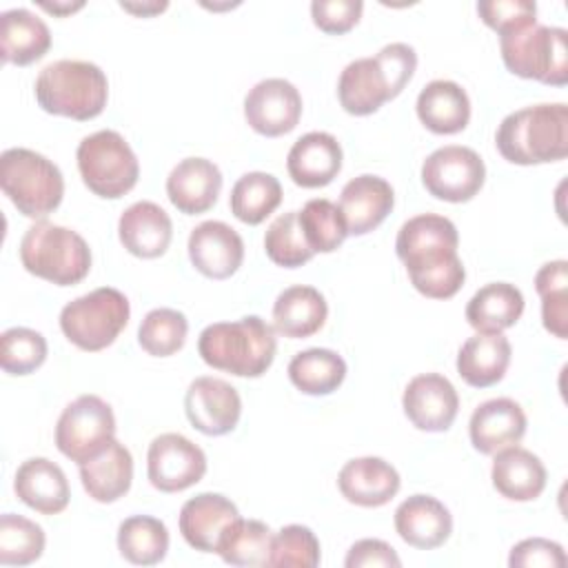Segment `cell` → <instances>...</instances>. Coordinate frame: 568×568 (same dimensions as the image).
Listing matches in <instances>:
<instances>
[{
    "label": "cell",
    "mask_w": 568,
    "mask_h": 568,
    "mask_svg": "<svg viewBox=\"0 0 568 568\" xmlns=\"http://www.w3.org/2000/svg\"><path fill=\"white\" fill-rule=\"evenodd\" d=\"M275 328L257 315L209 324L197 339V353L204 364L235 377L264 375L275 359Z\"/></svg>",
    "instance_id": "3957f363"
},
{
    "label": "cell",
    "mask_w": 568,
    "mask_h": 568,
    "mask_svg": "<svg viewBox=\"0 0 568 568\" xmlns=\"http://www.w3.org/2000/svg\"><path fill=\"white\" fill-rule=\"evenodd\" d=\"M118 235L131 255L153 260L166 253L173 237V224L162 206L140 200L120 215Z\"/></svg>",
    "instance_id": "cb8c5ba5"
},
{
    "label": "cell",
    "mask_w": 568,
    "mask_h": 568,
    "mask_svg": "<svg viewBox=\"0 0 568 568\" xmlns=\"http://www.w3.org/2000/svg\"><path fill=\"white\" fill-rule=\"evenodd\" d=\"M504 160L521 166L557 162L568 155V106L535 104L508 113L495 133Z\"/></svg>",
    "instance_id": "7a4b0ae2"
},
{
    "label": "cell",
    "mask_w": 568,
    "mask_h": 568,
    "mask_svg": "<svg viewBox=\"0 0 568 568\" xmlns=\"http://www.w3.org/2000/svg\"><path fill=\"white\" fill-rule=\"evenodd\" d=\"M264 251L273 264L284 268H297L315 255L302 233L297 211L282 213L271 222L264 233Z\"/></svg>",
    "instance_id": "b9f144b4"
},
{
    "label": "cell",
    "mask_w": 568,
    "mask_h": 568,
    "mask_svg": "<svg viewBox=\"0 0 568 568\" xmlns=\"http://www.w3.org/2000/svg\"><path fill=\"white\" fill-rule=\"evenodd\" d=\"M510 568H561L566 566V552L557 541L544 539V537H530L513 546L508 557Z\"/></svg>",
    "instance_id": "c3c4849f"
},
{
    "label": "cell",
    "mask_w": 568,
    "mask_h": 568,
    "mask_svg": "<svg viewBox=\"0 0 568 568\" xmlns=\"http://www.w3.org/2000/svg\"><path fill=\"white\" fill-rule=\"evenodd\" d=\"M490 479L501 497L532 501L546 488V468L537 455L515 444L495 453Z\"/></svg>",
    "instance_id": "484cf974"
},
{
    "label": "cell",
    "mask_w": 568,
    "mask_h": 568,
    "mask_svg": "<svg viewBox=\"0 0 568 568\" xmlns=\"http://www.w3.org/2000/svg\"><path fill=\"white\" fill-rule=\"evenodd\" d=\"M286 169L291 180L304 189L331 184L342 169V146L326 131H311L295 140L288 151Z\"/></svg>",
    "instance_id": "44dd1931"
},
{
    "label": "cell",
    "mask_w": 568,
    "mask_h": 568,
    "mask_svg": "<svg viewBox=\"0 0 568 568\" xmlns=\"http://www.w3.org/2000/svg\"><path fill=\"white\" fill-rule=\"evenodd\" d=\"M282 202V184L275 175L264 171L244 173L231 189V213L244 224L264 222Z\"/></svg>",
    "instance_id": "8d00e7d4"
},
{
    "label": "cell",
    "mask_w": 568,
    "mask_h": 568,
    "mask_svg": "<svg viewBox=\"0 0 568 568\" xmlns=\"http://www.w3.org/2000/svg\"><path fill=\"white\" fill-rule=\"evenodd\" d=\"M75 158L84 186L100 197L118 200L138 182V158L129 142L113 129H102L82 138Z\"/></svg>",
    "instance_id": "9c48e42d"
},
{
    "label": "cell",
    "mask_w": 568,
    "mask_h": 568,
    "mask_svg": "<svg viewBox=\"0 0 568 568\" xmlns=\"http://www.w3.org/2000/svg\"><path fill=\"white\" fill-rule=\"evenodd\" d=\"M13 490L22 504L42 515H58L69 506V481L64 470L47 459L31 457L16 470Z\"/></svg>",
    "instance_id": "d4e9b609"
},
{
    "label": "cell",
    "mask_w": 568,
    "mask_h": 568,
    "mask_svg": "<svg viewBox=\"0 0 568 568\" xmlns=\"http://www.w3.org/2000/svg\"><path fill=\"white\" fill-rule=\"evenodd\" d=\"M120 7L129 13H135V16H155L160 11H164L169 7V2H142V4H133V2H120Z\"/></svg>",
    "instance_id": "f907efd6"
},
{
    "label": "cell",
    "mask_w": 568,
    "mask_h": 568,
    "mask_svg": "<svg viewBox=\"0 0 568 568\" xmlns=\"http://www.w3.org/2000/svg\"><path fill=\"white\" fill-rule=\"evenodd\" d=\"M486 180V166L477 151L459 144H448L433 151L422 164L424 189L444 202L473 200Z\"/></svg>",
    "instance_id": "8fae6325"
},
{
    "label": "cell",
    "mask_w": 568,
    "mask_h": 568,
    "mask_svg": "<svg viewBox=\"0 0 568 568\" xmlns=\"http://www.w3.org/2000/svg\"><path fill=\"white\" fill-rule=\"evenodd\" d=\"M184 410L193 428L220 437L231 433L242 415L240 393L220 377H195L184 395Z\"/></svg>",
    "instance_id": "5bb4252c"
},
{
    "label": "cell",
    "mask_w": 568,
    "mask_h": 568,
    "mask_svg": "<svg viewBox=\"0 0 568 568\" xmlns=\"http://www.w3.org/2000/svg\"><path fill=\"white\" fill-rule=\"evenodd\" d=\"M346 568H399L402 559L382 539H359L348 548Z\"/></svg>",
    "instance_id": "681fc988"
},
{
    "label": "cell",
    "mask_w": 568,
    "mask_h": 568,
    "mask_svg": "<svg viewBox=\"0 0 568 568\" xmlns=\"http://www.w3.org/2000/svg\"><path fill=\"white\" fill-rule=\"evenodd\" d=\"M393 186L379 175H357L348 180L339 193V211L348 235H366L375 231L393 211Z\"/></svg>",
    "instance_id": "ac0fdd59"
},
{
    "label": "cell",
    "mask_w": 568,
    "mask_h": 568,
    "mask_svg": "<svg viewBox=\"0 0 568 568\" xmlns=\"http://www.w3.org/2000/svg\"><path fill=\"white\" fill-rule=\"evenodd\" d=\"M477 13L497 33L537 22V4L530 0H481L477 2Z\"/></svg>",
    "instance_id": "f6af8a7d"
},
{
    "label": "cell",
    "mask_w": 568,
    "mask_h": 568,
    "mask_svg": "<svg viewBox=\"0 0 568 568\" xmlns=\"http://www.w3.org/2000/svg\"><path fill=\"white\" fill-rule=\"evenodd\" d=\"M42 528L13 513L0 517V564L2 566H27L42 557L44 550Z\"/></svg>",
    "instance_id": "60d3db41"
},
{
    "label": "cell",
    "mask_w": 568,
    "mask_h": 568,
    "mask_svg": "<svg viewBox=\"0 0 568 568\" xmlns=\"http://www.w3.org/2000/svg\"><path fill=\"white\" fill-rule=\"evenodd\" d=\"M337 98L346 113L371 115L384 102L393 100L386 75L373 58H357L348 62L337 82Z\"/></svg>",
    "instance_id": "4dcf8cb0"
},
{
    "label": "cell",
    "mask_w": 568,
    "mask_h": 568,
    "mask_svg": "<svg viewBox=\"0 0 568 568\" xmlns=\"http://www.w3.org/2000/svg\"><path fill=\"white\" fill-rule=\"evenodd\" d=\"M20 262L40 280L73 286L91 271V248L80 233L42 220L22 235Z\"/></svg>",
    "instance_id": "5b68a950"
},
{
    "label": "cell",
    "mask_w": 568,
    "mask_h": 568,
    "mask_svg": "<svg viewBox=\"0 0 568 568\" xmlns=\"http://www.w3.org/2000/svg\"><path fill=\"white\" fill-rule=\"evenodd\" d=\"M339 493L346 501L362 508L388 504L399 486V473L382 457H357L342 466L337 475Z\"/></svg>",
    "instance_id": "ffe728a7"
},
{
    "label": "cell",
    "mask_w": 568,
    "mask_h": 568,
    "mask_svg": "<svg viewBox=\"0 0 568 568\" xmlns=\"http://www.w3.org/2000/svg\"><path fill=\"white\" fill-rule=\"evenodd\" d=\"M499 49L506 69L519 78L550 87L568 82V31L561 27L535 22L499 33Z\"/></svg>",
    "instance_id": "52a82bcc"
},
{
    "label": "cell",
    "mask_w": 568,
    "mask_h": 568,
    "mask_svg": "<svg viewBox=\"0 0 568 568\" xmlns=\"http://www.w3.org/2000/svg\"><path fill=\"white\" fill-rule=\"evenodd\" d=\"M118 550L135 566L160 564L169 550V530L151 515L126 517L118 528Z\"/></svg>",
    "instance_id": "d590c367"
},
{
    "label": "cell",
    "mask_w": 568,
    "mask_h": 568,
    "mask_svg": "<svg viewBox=\"0 0 568 568\" xmlns=\"http://www.w3.org/2000/svg\"><path fill=\"white\" fill-rule=\"evenodd\" d=\"M2 60L27 67L40 60L51 47V31L29 9H9L0 16Z\"/></svg>",
    "instance_id": "1f68e13d"
},
{
    "label": "cell",
    "mask_w": 568,
    "mask_h": 568,
    "mask_svg": "<svg viewBox=\"0 0 568 568\" xmlns=\"http://www.w3.org/2000/svg\"><path fill=\"white\" fill-rule=\"evenodd\" d=\"M524 313V295L515 284L490 282L466 304V320L477 333H501Z\"/></svg>",
    "instance_id": "d6a6232c"
},
{
    "label": "cell",
    "mask_w": 568,
    "mask_h": 568,
    "mask_svg": "<svg viewBox=\"0 0 568 568\" xmlns=\"http://www.w3.org/2000/svg\"><path fill=\"white\" fill-rule=\"evenodd\" d=\"M326 315L324 295L313 286L295 284L277 295L273 304V328L284 337L304 339L324 326Z\"/></svg>",
    "instance_id": "f546056e"
},
{
    "label": "cell",
    "mask_w": 568,
    "mask_h": 568,
    "mask_svg": "<svg viewBox=\"0 0 568 568\" xmlns=\"http://www.w3.org/2000/svg\"><path fill=\"white\" fill-rule=\"evenodd\" d=\"M346 362L331 348H308L288 362V379L304 395H328L342 386Z\"/></svg>",
    "instance_id": "836d02e7"
},
{
    "label": "cell",
    "mask_w": 568,
    "mask_h": 568,
    "mask_svg": "<svg viewBox=\"0 0 568 568\" xmlns=\"http://www.w3.org/2000/svg\"><path fill=\"white\" fill-rule=\"evenodd\" d=\"M129 315L131 306L124 293L113 286H100L60 311V328L71 344L95 353L115 342L129 324Z\"/></svg>",
    "instance_id": "ba28073f"
},
{
    "label": "cell",
    "mask_w": 568,
    "mask_h": 568,
    "mask_svg": "<svg viewBox=\"0 0 568 568\" xmlns=\"http://www.w3.org/2000/svg\"><path fill=\"white\" fill-rule=\"evenodd\" d=\"M297 220L313 253H333L348 235L339 206L326 197L308 200L297 211Z\"/></svg>",
    "instance_id": "f35d334b"
},
{
    "label": "cell",
    "mask_w": 568,
    "mask_h": 568,
    "mask_svg": "<svg viewBox=\"0 0 568 568\" xmlns=\"http://www.w3.org/2000/svg\"><path fill=\"white\" fill-rule=\"evenodd\" d=\"M220 191L222 173L217 164L206 158H184L166 178V195L184 215H200L209 211L217 202Z\"/></svg>",
    "instance_id": "d6986e66"
},
{
    "label": "cell",
    "mask_w": 568,
    "mask_h": 568,
    "mask_svg": "<svg viewBox=\"0 0 568 568\" xmlns=\"http://www.w3.org/2000/svg\"><path fill=\"white\" fill-rule=\"evenodd\" d=\"M395 530L413 548H439L453 532L450 510L430 495H410L395 510Z\"/></svg>",
    "instance_id": "603a6c76"
},
{
    "label": "cell",
    "mask_w": 568,
    "mask_h": 568,
    "mask_svg": "<svg viewBox=\"0 0 568 568\" xmlns=\"http://www.w3.org/2000/svg\"><path fill=\"white\" fill-rule=\"evenodd\" d=\"M320 564V541L308 526L288 524L273 535L268 566L315 568Z\"/></svg>",
    "instance_id": "ee69618b"
},
{
    "label": "cell",
    "mask_w": 568,
    "mask_h": 568,
    "mask_svg": "<svg viewBox=\"0 0 568 568\" xmlns=\"http://www.w3.org/2000/svg\"><path fill=\"white\" fill-rule=\"evenodd\" d=\"M375 60L382 67L384 75H386L390 98H397L415 73V67H417L415 49L406 42H390V44L379 49Z\"/></svg>",
    "instance_id": "7dc6e473"
},
{
    "label": "cell",
    "mask_w": 568,
    "mask_h": 568,
    "mask_svg": "<svg viewBox=\"0 0 568 568\" xmlns=\"http://www.w3.org/2000/svg\"><path fill=\"white\" fill-rule=\"evenodd\" d=\"M40 7L44 9V11H49V13H53V16H67V13H73V11H78V9H82L84 7V2H53V4H49V2H40Z\"/></svg>",
    "instance_id": "816d5d0a"
},
{
    "label": "cell",
    "mask_w": 568,
    "mask_h": 568,
    "mask_svg": "<svg viewBox=\"0 0 568 568\" xmlns=\"http://www.w3.org/2000/svg\"><path fill=\"white\" fill-rule=\"evenodd\" d=\"M33 91L42 111L84 122L104 111L109 80L93 62L55 60L40 71Z\"/></svg>",
    "instance_id": "277c9868"
},
{
    "label": "cell",
    "mask_w": 568,
    "mask_h": 568,
    "mask_svg": "<svg viewBox=\"0 0 568 568\" xmlns=\"http://www.w3.org/2000/svg\"><path fill=\"white\" fill-rule=\"evenodd\" d=\"M402 406L410 424L426 433L448 430L459 410V395L450 379L439 373H424L404 388Z\"/></svg>",
    "instance_id": "9a60e30c"
},
{
    "label": "cell",
    "mask_w": 568,
    "mask_h": 568,
    "mask_svg": "<svg viewBox=\"0 0 568 568\" xmlns=\"http://www.w3.org/2000/svg\"><path fill=\"white\" fill-rule=\"evenodd\" d=\"M273 546L271 528L260 519H242L231 521L215 552L231 566H268Z\"/></svg>",
    "instance_id": "e575fe53"
},
{
    "label": "cell",
    "mask_w": 568,
    "mask_h": 568,
    "mask_svg": "<svg viewBox=\"0 0 568 568\" xmlns=\"http://www.w3.org/2000/svg\"><path fill=\"white\" fill-rule=\"evenodd\" d=\"M115 439V415L98 395H80L55 424L58 450L78 466L95 457Z\"/></svg>",
    "instance_id": "30bf717a"
},
{
    "label": "cell",
    "mask_w": 568,
    "mask_h": 568,
    "mask_svg": "<svg viewBox=\"0 0 568 568\" xmlns=\"http://www.w3.org/2000/svg\"><path fill=\"white\" fill-rule=\"evenodd\" d=\"M419 122L439 135H453L466 129L470 120L468 93L453 80H433L417 95Z\"/></svg>",
    "instance_id": "83f0119b"
},
{
    "label": "cell",
    "mask_w": 568,
    "mask_h": 568,
    "mask_svg": "<svg viewBox=\"0 0 568 568\" xmlns=\"http://www.w3.org/2000/svg\"><path fill=\"white\" fill-rule=\"evenodd\" d=\"M206 473V455L180 433H162L149 444L146 475L160 493H180L197 484Z\"/></svg>",
    "instance_id": "7c38bea8"
},
{
    "label": "cell",
    "mask_w": 568,
    "mask_h": 568,
    "mask_svg": "<svg viewBox=\"0 0 568 568\" xmlns=\"http://www.w3.org/2000/svg\"><path fill=\"white\" fill-rule=\"evenodd\" d=\"M189 260L204 277L226 280L242 266L244 242L233 226L206 220L189 235Z\"/></svg>",
    "instance_id": "2e32d148"
},
{
    "label": "cell",
    "mask_w": 568,
    "mask_h": 568,
    "mask_svg": "<svg viewBox=\"0 0 568 568\" xmlns=\"http://www.w3.org/2000/svg\"><path fill=\"white\" fill-rule=\"evenodd\" d=\"M244 118L248 126L266 138L293 131L302 118V95L284 78L260 80L244 98Z\"/></svg>",
    "instance_id": "4fadbf2b"
},
{
    "label": "cell",
    "mask_w": 568,
    "mask_h": 568,
    "mask_svg": "<svg viewBox=\"0 0 568 568\" xmlns=\"http://www.w3.org/2000/svg\"><path fill=\"white\" fill-rule=\"evenodd\" d=\"M47 359V339L42 333L13 326L0 337V366L9 375H29L38 371Z\"/></svg>",
    "instance_id": "7bdbcfd3"
},
{
    "label": "cell",
    "mask_w": 568,
    "mask_h": 568,
    "mask_svg": "<svg viewBox=\"0 0 568 568\" xmlns=\"http://www.w3.org/2000/svg\"><path fill=\"white\" fill-rule=\"evenodd\" d=\"M240 517L237 506L220 493H200L180 510V532L200 552H215L224 528Z\"/></svg>",
    "instance_id": "7402d4cb"
},
{
    "label": "cell",
    "mask_w": 568,
    "mask_h": 568,
    "mask_svg": "<svg viewBox=\"0 0 568 568\" xmlns=\"http://www.w3.org/2000/svg\"><path fill=\"white\" fill-rule=\"evenodd\" d=\"M80 479L87 495L100 504H111L124 497L133 481V457L124 444L111 439L89 462L80 464Z\"/></svg>",
    "instance_id": "4316f807"
},
{
    "label": "cell",
    "mask_w": 568,
    "mask_h": 568,
    "mask_svg": "<svg viewBox=\"0 0 568 568\" xmlns=\"http://www.w3.org/2000/svg\"><path fill=\"white\" fill-rule=\"evenodd\" d=\"M535 288L541 297V322L559 339L568 337V262L544 264L535 275Z\"/></svg>",
    "instance_id": "74e56055"
},
{
    "label": "cell",
    "mask_w": 568,
    "mask_h": 568,
    "mask_svg": "<svg viewBox=\"0 0 568 568\" xmlns=\"http://www.w3.org/2000/svg\"><path fill=\"white\" fill-rule=\"evenodd\" d=\"M526 413L510 397H497L479 404L468 422V435L475 450L481 455H495L508 446H515L526 435Z\"/></svg>",
    "instance_id": "e0dca14e"
},
{
    "label": "cell",
    "mask_w": 568,
    "mask_h": 568,
    "mask_svg": "<svg viewBox=\"0 0 568 568\" xmlns=\"http://www.w3.org/2000/svg\"><path fill=\"white\" fill-rule=\"evenodd\" d=\"M2 193L24 217L42 220L53 213L64 195L60 169L31 149L13 146L0 155Z\"/></svg>",
    "instance_id": "8992f818"
},
{
    "label": "cell",
    "mask_w": 568,
    "mask_h": 568,
    "mask_svg": "<svg viewBox=\"0 0 568 568\" xmlns=\"http://www.w3.org/2000/svg\"><path fill=\"white\" fill-rule=\"evenodd\" d=\"M457 244V226L444 215L422 213L402 224L395 251L415 291L430 300H448L462 288L466 271Z\"/></svg>",
    "instance_id": "6da1fadb"
},
{
    "label": "cell",
    "mask_w": 568,
    "mask_h": 568,
    "mask_svg": "<svg viewBox=\"0 0 568 568\" xmlns=\"http://www.w3.org/2000/svg\"><path fill=\"white\" fill-rule=\"evenodd\" d=\"M189 333V322L182 311L175 308H153L144 315L138 328V342L142 351L153 357H169L178 353Z\"/></svg>",
    "instance_id": "ab89813d"
},
{
    "label": "cell",
    "mask_w": 568,
    "mask_h": 568,
    "mask_svg": "<svg viewBox=\"0 0 568 568\" xmlns=\"http://www.w3.org/2000/svg\"><path fill=\"white\" fill-rule=\"evenodd\" d=\"M364 11L362 0H313L311 18L313 24L331 36H342L351 31Z\"/></svg>",
    "instance_id": "bcb514c9"
},
{
    "label": "cell",
    "mask_w": 568,
    "mask_h": 568,
    "mask_svg": "<svg viewBox=\"0 0 568 568\" xmlns=\"http://www.w3.org/2000/svg\"><path fill=\"white\" fill-rule=\"evenodd\" d=\"M508 364L510 342L501 333H475L457 353V373L475 388H488L501 382Z\"/></svg>",
    "instance_id": "f1b7e54d"
}]
</instances>
